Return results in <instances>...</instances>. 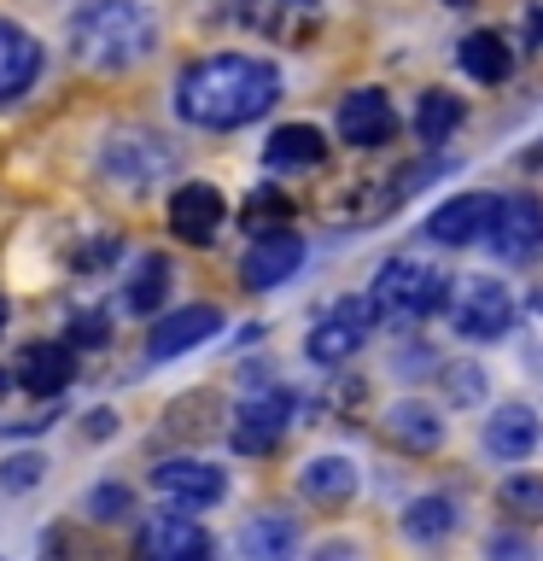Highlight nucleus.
<instances>
[{
  "mask_svg": "<svg viewBox=\"0 0 543 561\" xmlns=\"http://www.w3.org/2000/svg\"><path fill=\"white\" fill-rule=\"evenodd\" d=\"M0 328H7V298H0Z\"/></svg>",
  "mask_w": 543,
  "mask_h": 561,
  "instance_id": "nucleus-39",
  "label": "nucleus"
},
{
  "mask_svg": "<svg viewBox=\"0 0 543 561\" xmlns=\"http://www.w3.org/2000/svg\"><path fill=\"white\" fill-rule=\"evenodd\" d=\"M357 398H362V386H357V380H345V386H339V392H333L327 403H333V410H357Z\"/></svg>",
  "mask_w": 543,
  "mask_h": 561,
  "instance_id": "nucleus-36",
  "label": "nucleus"
},
{
  "mask_svg": "<svg viewBox=\"0 0 543 561\" xmlns=\"http://www.w3.org/2000/svg\"><path fill=\"white\" fill-rule=\"evenodd\" d=\"M385 438L403 450H415V456H427V450L444 445V421H438L427 403H392V410H385Z\"/></svg>",
  "mask_w": 543,
  "mask_h": 561,
  "instance_id": "nucleus-21",
  "label": "nucleus"
},
{
  "mask_svg": "<svg viewBox=\"0 0 543 561\" xmlns=\"http://www.w3.org/2000/svg\"><path fill=\"white\" fill-rule=\"evenodd\" d=\"M462 117H467V105L455 100L450 88H427V94L415 100V140L420 147H444Z\"/></svg>",
  "mask_w": 543,
  "mask_h": 561,
  "instance_id": "nucleus-23",
  "label": "nucleus"
},
{
  "mask_svg": "<svg viewBox=\"0 0 543 561\" xmlns=\"http://www.w3.org/2000/svg\"><path fill=\"white\" fill-rule=\"evenodd\" d=\"M532 42L543 47V7H532Z\"/></svg>",
  "mask_w": 543,
  "mask_h": 561,
  "instance_id": "nucleus-37",
  "label": "nucleus"
},
{
  "mask_svg": "<svg viewBox=\"0 0 543 561\" xmlns=\"http://www.w3.org/2000/svg\"><path fill=\"white\" fill-rule=\"evenodd\" d=\"M112 340V322H105V310H82V316H70V345H105Z\"/></svg>",
  "mask_w": 543,
  "mask_h": 561,
  "instance_id": "nucleus-32",
  "label": "nucleus"
},
{
  "mask_svg": "<svg viewBox=\"0 0 543 561\" xmlns=\"http://www.w3.org/2000/svg\"><path fill=\"white\" fill-rule=\"evenodd\" d=\"M455 497H444V491H427V497H415L409 508H403V538L409 543H420V550H432V543H444L450 533H455Z\"/></svg>",
  "mask_w": 543,
  "mask_h": 561,
  "instance_id": "nucleus-20",
  "label": "nucleus"
},
{
  "mask_svg": "<svg viewBox=\"0 0 543 561\" xmlns=\"http://www.w3.org/2000/svg\"><path fill=\"white\" fill-rule=\"evenodd\" d=\"M158 47V24L140 0H82L70 12V59L82 70H129Z\"/></svg>",
  "mask_w": 543,
  "mask_h": 561,
  "instance_id": "nucleus-2",
  "label": "nucleus"
},
{
  "mask_svg": "<svg viewBox=\"0 0 543 561\" xmlns=\"http://www.w3.org/2000/svg\"><path fill=\"white\" fill-rule=\"evenodd\" d=\"M538 438H543V427H538L532 403H502V410L485 421V450L502 456V462H525V456L538 450Z\"/></svg>",
  "mask_w": 543,
  "mask_h": 561,
  "instance_id": "nucleus-17",
  "label": "nucleus"
},
{
  "mask_svg": "<svg viewBox=\"0 0 543 561\" xmlns=\"http://www.w3.org/2000/svg\"><path fill=\"white\" fill-rule=\"evenodd\" d=\"M82 433H88V438H112V433H117V415H112V410L82 415Z\"/></svg>",
  "mask_w": 543,
  "mask_h": 561,
  "instance_id": "nucleus-34",
  "label": "nucleus"
},
{
  "mask_svg": "<svg viewBox=\"0 0 543 561\" xmlns=\"http://www.w3.org/2000/svg\"><path fill=\"white\" fill-rule=\"evenodd\" d=\"M490 550H497V556H532V543L515 538V533H497V538H490Z\"/></svg>",
  "mask_w": 543,
  "mask_h": 561,
  "instance_id": "nucleus-35",
  "label": "nucleus"
},
{
  "mask_svg": "<svg viewBox=\"0 0 543 561\" xmlns=\"http://www.w3.org/2000/svg\"><path fill=\"white\" fill-rule=\"evenodd\" d=\"M42 473H47L42 456H35V450H18V456H7V462H0V491H30Z\"/></svg>",
  "mask_w": 543,
  "mask_h": 561,
  "instance_id": "nucleus-30",
  "label": "nucleus"
},
{
  "mask_svg": "<svg viewBox=\"0 0 543 561\" xmlns=\"http://www.w3.org/2000/svg\"><path fill=\"white\" fill-rule=\"evenodd\" d=\"M298 485H304V497H310V503L339 508V503L357 497V468H350V456H315Z\"/></svg>",
  "mask_w": 543,
  "mask_h": 561,
  "instance_id": "nucleus-24",
  "label": "nucleus"
},
{
  "mask_svg": "<svg viewBox=\"0 0 543 561\" xmlns=\"http://www.w3.org/2000/svg\"><path fill=\"white\" fill-rule=\"evenodd\" d=\"M322 158H327V135L315 123H280L269 135V147H263V164L269 170H310Z\"/></svg>",
  "mask_w": 543,
  "mask_h": 561,
  "instance_id": "nucleus-19",
  "label": "nucleus"
},
{
  "mask_svg": "<svg viewBox=\"0 0 543 561\" xmlns=\"http://www.w3.org/2000/svg\"><path fill=\"white\" fill-rule=\"evenodd\" d=\"M397 129V112L385 100V88H350L339 100V140L350 147H385Z\"/></svg>",
  "mask_w": 543,
  "mask_h": 561,
  "instance_id": "nucleus-13",
  "label": "nucleus"
},
{
  "mask_svg": "<svg viewBox=\"0 0 543 561\" xmlns=\"http://www.w3.org/2000/svg\"><path fill=\"white\" fill-rule=\"evenodd\" d=\"M35 77H42V47H35V35L18 30L12 18H0V105L30 94Z\"/></svg>",
  "mask_w": 543,
  "mask_h": 561,
  "instance_id": "nucleus-16",
  "label": "nucleus"
},
{
  "mask_svg": "<svg viewBox=\"0 0 543 561\" xmlns=\"http://www.w3.org/2000/svg\"><path fill=\"white\" fill-rule=\"evenodd\" d=\"M292 543H298V526H292L287 515H257V520L240 533V550H245V556H287Z\"/></svg>",
  "mask_w": 543,
  "mask_h": 561,
  "instance_id": "nucleus-27",
  "label": "nucleus"
},
{
  "mask_svg": "<svg viewBox=\"0 0 543 561\" xmlns=\"http://www.w3.org/2000/svg\"><path fill=\"white\" fill-rule=\"evenodd\" d=\"M217 328H222V310L217 305H187V310L164 316V322L147 333V357L152 363H170V357H182V351H193V345L217 340Z\"/></svg>",
  "mask_w": 543,
  "mask_h": 561,
  "instance_id": "nucleus-14",
  "label": "nucleus"
},
{
  "mask_svg": "<svg viewBox=\"0 0 543 561\" xmlns=\"http://www.w3.org/2000/svg\"><path fill=\"white\" fill-rule=\"evenodd\" d=\"M129 508H135L129 485H94V491H88V515H94V520H123Z\"/></svg>",
  "mask_w": 543,
  "mask_h": 561,
  "instance_id": "nucleus-31",
  "label": "nucleus"
},
{
  "mask_svg": "<svg viewBox=\"0 0 543 561\" xmlns=\"http://www.w3.org/2000/svg\"><path fill=\"white\" fill-rule=\"evenodd\" d=\"M508 328H515V298H508V287L490 275H473L467 287L455 293V333L473 345H490V340H502Z\"/></svg>",
  "mask_w": 543,
  "mask_h": 561,
  "instance_id": "nucleus-6",
  "label": "nucleus"
},
{
  "mask_svg": "<svg viewBox=\"0 0 543 561\" xmlns=\"http://www.w3.org/2000/svg\"><path fill=\"white\" fill-rule=\"evenodd\" d=\"M164 293H170V257L147 252V257H140V270H135V280L123 287V298H129L135 316H152L158 305H164Z\"/></svg>",
  "mask_w": 543,
  "mask_h": 561,
  "instance_id": "nucleus-25",
  "label": "nucleus"
},
{
  "mask_svg": "<svg viewBox=\"0 0 543 561\" xmlns=\"http://www.w3.org/2000/svg\"><path fill=\"white\" fill-rule=\"evenodd\" d=\"M222 222H228V199L210 182H182L170 193V228L187 245H210L222 234Z\"/></svg>",
  "mask_w": 543,
  "mask_h": 561,
  "instance_id": "nucleus-10",
  "label": "nucleus"
},
{
  "mask_svg": "<svg viewBox=\"0 0 543 561\" xmlns=\"http://www.w3.org/2000/svg\"><path fill=\"white\" fill-rule=\"evenodd\" d=\"M455 65H462L473 82H502L508 70H515V47H508L497 30H473V35H462V47H455Z\"/></svg>",
  "mask_w": 543,
  "mask_h": 561,
  "instance_id": "nucleus-22",
  "label": "nucleus"
},
{
  "mask_svg": "<svg viewBox=\"0 0 543 561\" xmlns=\"http://www.w3.org/2000/svg\"><path fill=\"white\" fill-rule=\"evenodd\" d=\"M18 386L24 392H35V398H59L65 386H70V375H77V357H70V345H47V340H35V345H24V357H18Z\"/></svg>",
  "mask_w": 543,
  "mask_h": 561,
  "instance_id": "nucleus-18",
  "label": "nucleus"
},
{
  "mask_svg": "<svg viewBox=\"0 0 543 561\" xmlns=\"http://www.w3.org/2000/svg\"><path fill=\"white\" fill-rule=\"evenodd\" d=\"M490 252H497L502 263H515V270H525V263L543 257V205L532 199V193H515V199H497V222H490Z\"/></svg>",
  "mask_w": 543,
  "mask_h": 561,
  "instance_id": "nucleus-7",
  "label": "nucleus"
},
{
  "mask_svg": "<svg viewBox=\"0 0 543 561\" xmlns=\"http://www.w3.org/2000/svg\"><path fill=\"white\" fill-rule=\"evenodd\" d=\"M112 252H117L112 234H105L100 245H82V252H77V270H100V263H112Z\"/></svg>",
  "mask_w": 543,
  "mask_h": 561,
  "instance_id": "nucleus-33",
  "label": "nucleus"
},
{
  "mask_svg": "<svg viewBox=\"0 0 543 561\" xmlns=\"http://www.w3.org/2000/svg\"><path fill=\"white\" fill-rule=\"evenodd\" d=\"M450 293V275L432 270V263L420 257H385L374 270V287H368V305H374V316H385V322H427V316L444 305Z\"/></svg>",
  "mask_w": 543,
  "mask_h": 561,
  "instance_id": "nucleus-3",
  "label": "nucleus"
},
{
  "mask_svg": "<svg viewBox=\"0 0 543 561\" xmlns=\"http://www.w3.org/2000/svg\"><path fill=\"white\" fill-rule=\"evenodd\" d=\"M444 398H450V403H480V398H485V368L450 363V368H444Z\"/></svg>",
  "mask_w": 543,
  "mask_h": 561,
  "instance_id": "nucleus-29",
  "label": "nucleus"
},
{
  "mask_svg": "<svg viewBox=\"0 0 543 561\" xmlns=\"http://www.w3.org/2000/svg\"><path fill=\"white\" fill-rule=\"evenodd\" d=\"M298 263H304V240H298L292 228H275V234H257L252 252L240 257V280L252 293H275L280 280L298 275Z\"/></svg>",
  "mask_w": 543,
  "mask_h": 561,
  "instance_id": "nucleus-9",
  "label": "nucleus"
},
{
  "mask_svg": "<svg viewBox=\"0 0 543 561\" xmlns=\"http://www.w3.org/2000/svg\"><path fill=\"white\" fill-rule=\"evenodd\" d=\"M380 316H374V305L368 298H339L322 322L310 328V340H304V351H310V363H322V368H339L345 357H357V351L368 345V328H374Z\"/></svg>",
  "mask_w": 543,
  "mask_h": 561,
  "instance_id": "nucleus-4",
  "label": "nucleus"
},
{
  "mask_svg": "<svg viewBox=\"0 0 543 561\" xmlns=\"http://www.w3.org/2000/svg\"><path fill=\"white\" fill-rule=\"evenodd\" d=\"M280 100V70L252 53H217L175 77V117L193 129H240Z\"/></svg>",
  "mask_w": 543,
  "mask_h": 561,
  "instance_id": "nucleus-1",
  "label": "nucleus"
},
{
  "mask_svg": "<svg viewBox=\"0 0 543 561\" xmlns=\"http://www.w3.org/2000/svg\"><path fill=\"white\" fill-rule=\"evenodd\" d=\"M287 421H292V392L287 386H252V398L234 410V450L240 456H263L287 438Z\"/></svg>",
  "mask_w": 543,
  "mask_h": 561,
  "instance_id": "nucleus-5",
  "label": "nucleus"
},
{
  "mask_svg": "<svg viewBox=\"0 0 543 561\" xmlns=\"http://www.w3.org/2000/svg\"><path fill=\"white\" fill-rule=\"evenodd\" d=\"M152 485L164 491L175 508H210V503H222V491H228L222 468L199 462V456H170V462H158Z\"/></svg>",
  "mask_w": 543,
  "mask_h": 561,
  "instance_id": "nucleus-12",
  "label": "nucleus"
},
{
  "mask_svg": "<svg viewBox=\"0 0 543 561\" xmlns=\"http://www.w3.org/2000/svg\"><path fill=\"white\" fill-rule=\"evenodd\" d=\"M538 305H543V287H538Z\"/></svg>",
  "mask_w": 543,
  "mask_h": 561,
  "instance_id": "nucleus-41",
  "label": "nucleus"
},
{
  "mask_svg": "<svg viewBox=\"0 0 543 561\" xmlns=\"http://www.w3.org/2000/svg\"><path fill=\"white\" fill-rule=\"evenodd\" d=\"M240 24L257 30L263 42L298 47L322 30V0H240Z\"/></svg>",
  "mask_w": 543,
  "mask_h": 561,
  "instance_id": "nucleus-8",
  "label": "nucleus"
},
{
  "mask_svg": "<svg viewBox=\"0 0 543 561\" xmlns=\"http://www.w3.org/2000/svg\"><path fill=\"white\" fill-rule=\"evenodd\" d=\"M497 503L520 520H543V480L538 473H515V480L497 485Z\"/></svg>",
  "mask_w": 543,
  "mask_h": 561,
  "instance_id": "nucleus-28",
  "label": "nucleus"
},
{
  "mask_svg": "<svg viewBox=\"0 0 543 561\" xmlns=\"http://www.w3.org/2000/svg\"><path fill=\"white\" fill-rule=\"evenodd\" d=\"M7 386H12V380H7V368H0V398H7Z\"/></svg>",
  "mask_w": 543,
  "mask_h": 561,
  "instance_id": "nucleus-38",
  "label": "nucleus"
},
{
  "mask_svg": "<svg viewBox=\"0 0 543 561\" xmlns=\"http://www.w3.org/2000/svg\"><path fill=\"white\" fill-rule=\"evenodd\" d=\"M490 222H497V199L490 193H455V199H444L427 217V240L432 245H473L490 234Z\"/></svg>",
  "mask_w": 543,
  "mask_h": 561,
  "instance_id": "nucleus-11",
  "label": "nucleus"
},
{
  "mask_svg": "<svg viewBox=\"0 0 543 561\" xmlns=\"http://www.w3.org/2000/svg\"><path fill=\"white\" fill-rule=\"evenodd\" d=\"M450 7H467V0H450Z\"/></svg>",
  "mask_w": 543,
  "mask_h": 561,
  "instance_id": "nucleus-40",
  "label": "nucleus"
},
{
  "mask_svg": "<svg viewBox=\"0 0 543 561\" xmlns=\"http://www.w3.org/2000/svg\"><path fill=\"white\" fill-rule=\"evenodd\" d=\"M205 550H210V538L193 520V508H164V515H152L140 526V556H152V561H187Z\"/></svg>",
  "mask_w": 543,
  "mask_h": 561,
  "instance_id": "nucleus-15",
  "label": "nucleus"
},
{
  "mask_svg": "<svg viewBox=\"0 0 543 561\" xmlns=\"http://www.w3.org/2000/svg\"><path fill=\"white\" fill-rule=\"evenodd\" d=\"M292 222V199H287V193H280V187H257L252 193V199H245L240 205V228H245V234H275V228H287Z\"/></svg>",
  "mask_w": 543,
  "mask_h": 561,
  "instance_id": "nucleus-26",
  "label": "nucleus"
}]
</instances>
